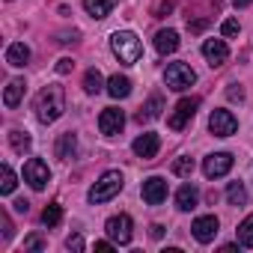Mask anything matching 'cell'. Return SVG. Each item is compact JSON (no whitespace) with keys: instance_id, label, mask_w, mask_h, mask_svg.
Returning a JSON list of instances; mask_svg holds the SVG:
<instances>
[{"instance_id":"11","label":"cell","mask_w":253,"mask_h":253,"mask_svg":"<svg viewBox=\"0 0 253 253\" xmlns=\"http://www.w3.org/2000/svg\"><path fill=\"white\" fill-rule=\"evenodd\" d=\"M134 155L137 158H143V161H152L155 155H158V149H161V137L155 134V131H146V134H140L137 140H134Z\"/></svg>"},{"instance_id":"13","label":"cell","mask_w":253,"mask_h":253,"mask_svg":"<svg viewBox=\"0 0 253 253\" xmlns=\"http://www.w3.org/2000/svg\"><path fill=\"white\" fill-rule=\"evenodd\" d=\"M203 57L209 60V66H223L229 60V48L223 39H206L203 42Z\"/></svg>"},{"instance_id":"1","label":"cell","mask_w":253,"mask_h":253,"mask_svg":"<svg viewBox=\"0 0 253 253\" xmlns=\"http://www.w3.org/2000/svg\"><path fill=\"white\" fill-rule=\"evenodd\" d=\"M33 107H36V119L39 122H45V125L57 122L63 116V110H66V92H63V86L60 84H48L36 95V104Z\"/></svg>"},{"instance_id":"40","label":"cell","mask_w":253,"mask_h":253,"mask_svg":"<svg viewBox=\"0 0 253 253\" xmlns=\"http://www.w3.org/2000/svg\"><path fill=\"white\" fill-rule=\"evenodd\" d=\"M188 27H191L194 33H197V30H203V27H206V21H194V24H188Z\"/></svg>"},{"instance_id":"4","label":"cell","mask_w":253,"mask_h":253,"mask_svg":"<svg viewBox=\"0 0 253 253\" xmlns=\"http://www.w3.org/2000/svg\"><path fill=\"white\" fill-rule=\"evenodd\" d=\"M164 81H167V86H170V89L182 92V89H188V86L197 81V72H194L188 63H170V66H167V72H164Z\"/></svg>"},{"instance_id":"32","label":"cell","mask_w":253,"mask_h":253,"mask_svg":"<svg viewBox=\"0 0 253 253\" xmlns=\"http://www.w3.org/2000/svg\"><path fill=\"white\" fill-rule=\"evenodd\" d=\"M66 247H69V250H78V253H81V250H84V238H81V235L75 232V235H69V238H66Z\"/></svg>"},{"instance_id":"2","label":"cell","mask_w":253,"mask_h":253,"mask_svg":"<svg viewBox=\"0 0 253 253\" xmlns=\"http://www.w3.org/2000/svg\"><path fill=\"white\" fill-rule=\"evenodd\" d=\"M110 48L119 57V63H125V66H134L143 57V45H140V39L131 30H116L110 36Z\"/></svg>"},{"instance_id":"14","label":"cell","mask_w":253,"mask_h":253,"mask_svg":"<svg viewBox=\"0 0 253 253\" xmlns=\"http://www.w3.org/2000/svg\"><path fill=\"white\" fill-rule=\"evenodd\" d=\"M143 200H146L149 206H161V203L167 200V182H164L161 176H149V179L143 182Z\"/></svg>"},{"instance_id":"3","label":"cell","mask_w":253,"mask_h":253,"mask_svg":"<svg viewBox=\"0 0 253 253\" xmlns=\"http://www.w3.org/2000/svg\"><path fill=\"white\" fill-rule=\"evenodd\" d=\"M122 185H125V179H122V173L119 170H107L92 188H89V203H107V200H113L119 191H122Z\"/></svg>"},{"instance_id":"18","label":"cell","mask_w":253,"mask_h":253,"mask_svg":"<svg viewBox=\"0 0 253 253\" xmlns=\"http://www.w3.org/2000/svg\"><path fill=\"white\" fill-rule=\"evenodd\" d=\"M27 60H30V48H27L24 42H12V45L6 48V63H9V66L21 69V66H27Z\"/></svg>"},{"instance_id":"37","label":"cell","mask_w":253,"mask_h":253,"mask_svg":"<svg viewBox=\"0 0 253 253\" xmlns=\"http://www.w3.org/2000/svg\"><path fill=\"white\" fill-rule=\"evenodd\" d=\"M27 209H30V203H27V200H18V203H15V211H21V214H27Z\"/></svg>"},{"instance_id":"28","label":"cell","mask_w":253,"mask_h":253,"mask_svg":"<svg viewBox=\"0 0 253 253\" xmlns=\"http://www.w3.org/2000/svg\"><path fill=\"white\" fill-rule=\"evenodd\" d=\"M63 220V209H60V203H51L45 211H42V223L45 226H57Z\"/></svg>"},{"instance_id":"6","label":"cell","mask_w":253,"mask_h":253,"mask_svg":"<svg viewBox=\"0 0 253 253\" xmlns=\"http://www.w3.org/2000/svg\"><path fill=\"white\" fill-rule=\"evenodd\" d=\"M24 182H27L33 191H42V188L51 182V170H48V164H45L42 158H30V161L24 164Z\"/></svg>"},{"instance_id":"22","label":"cell","mask_w":253,"mask_h":253,"mask_svg":"<svg viewBox=\"0 0 253 253\" xmlns=\"http://www.w3.org/2000/svg\"><path fill=\"white\" fill-rule=\"evenodd\" d=\"M84 89H86L89 95H98V92L104 89V78H101L98 69H89V72L84 75Z\"/></svg>"},{"instance_id":"23","label":"cell","mask_w":253,"mask_h":253,"mask_svg":"<svg viewBox=\"0 0 253 253\" xmlns=\"http://www.w3.org/2000/svg\"><path fill=\"white\" fill-rule=\"evenodd\" d=\"M161 110H164V98H161V95H152V98H149V104L137 113V119H140V122H143V119H158V116H161Z\"/></svg>"},{"instance_id":"21","label":"cell","mask_w":253,"mask_h":253,"mask_svg":"<svg viewBox=\"0 0 253 253\" xmlns=\"http://www.w3.org/2000/svg\"><path fill=\"white\" fill-rule=\"evenodd\" d=\"M107 92H110L113 98H128V95H131V81L125 78V75H113V78L107 81Z\"/></svg>"},{"instance_id":"24","label":"cell","mask_w":253,"mask_h":253,"mask_svg":"<svg viewBox=\"0 0 253 253\" xmlns=\"http://www.w3.org/2000/svg\"><path fill=\"white\" fill-rule=\"evenodd\" d=\"M226 200H229V206H247V188L241 182H229Z\"/></svg>"},{"instance_id":"36","label":"cell","mask_w":253,"mask_h":253,"mask_svg":"<svg viewBox=\"0 0 253 253\" xmlns=\"http://www.w3.org/2000/svg\"><path fill=\"white\" fill-rule=\"evenodd\" d=\"M0 220H3V238L9 241V238H12V220H9V214H3Z\"/></svg>"},{"instance_id":"17","label":"cell","mask_w":253,"mask_h":253,"mask_svg":"<svg viewBox=\"0 0 253 253\" xmlns=\"http://www.w3.org/2000/svg\"><path fill=\"white\" fill-rule=\"evenodd\" d=\"M54 152H57V158H63V161H72V158L78 155V137H75L72 131L60 134V140H57Z\"/></svg>"},{"instance_id":"27","label":"cell","mask_w":253,"mask_h":253,"mask_svg":"<svg viewBox=\"0 0 253 253\" xmlns=\"http://www.w3.org/2000/svg\"><path fill=\"white\" fill-rule=\"evenodd\" d=\"M9 143H12V149H15L18 155H24L33 140H30V134H24V131H9Z\"/></svg>"},{"instance_id":"8","label":"cell","mask_w":253,"mask_h":253,"mask_svg":"<svg viewBox=\"0 0 253 253\" xmlns=\"http://www.w3.org/2000/svg\"><path fill=\"white\" fill-rule=\"evenodd\" d=\"M209 128L214 137H229L238 131V119L232 116V110H211L209 116Z\"/></svg>"},{"instance_id":"15","label":"cell","mask_w":253,"mask_h":253,"mask_svg":"<svg viewBox=\"0 0 253 253\" xmlns=\"http://www.w3.org/2000/svg\"><path fill=\"white\" fill-rule=\"evenodd\" d=\"M155 51L158 54H176L179 51V33L176 30H158L155 33Z\"/></svg>"},{"instance_id":"20","label":"cell","mask_w":253,"mask_h":253,"mask_svg":"<svg viewBox=\"0 0 253 253\" xmlns=\"http://www.w3.org/2000/svg\"><path fill=\"white\" fill-rule=\"evenodd\" d=\"M24 89H27V84H24L21 78L9 81V86H6V92H3V104H6V107H18L21 98H24Z\"/></svg>"},{"instance_id":"38","label":"cell","mask_w":253,"mask_h":253,"mask_svg":"<svg viewBox=\"0 0 253 253\" xmlns=\"http://www.w3.org/2000/svg\"><path fill=\"white\" fill-rule=\"evenodd\" d=\"M110 247H113V244H110V241H95V250H101V253H107V250H110Z\"/></svg>"},{"instance_id":"33","label":"cell","mask_w":253,"mask_h":253,"mask_svg":"<svg viewBox=\"0 0 253 253\" xmlns=\"http://www.w3.org/2000/svg\"><path fill=\"white\" fill-rule=\"evenodd\" d=\"M72 66H75V63H72L69 57H63V60H57V75H69V72H72Z\"/></svg>"},{"instance_id":"39","label":"cell","mask_w":253,"mask_h":253,"mask_svg":"<svg viewBox=\"0 0 253 253\" xmlns=\"http://www.w3.org/2000/svg\"><path fill=\"white\" fill-rule=\"evenodd\" d=\"M161 235H164V226H161V223H155V226H152V238H161Z\"/></svg>"},{"instance_id":"5","label":"cell","mask_w":253,"mask_h":253,"mask_svg":"<svg viewBox=\"0 0 253 253\" xmlns=\"http://www.w3.org/2000/svg\"><path fill=\"white\" fill-rule=\"evenodd\" d=\"M104 232H107V238L116 241V244H128L131 235H134V223H131L128 214H113V217L104 223Z\"/></svg>"},{"instance_id":"12","label":"cell","mask_w":253,"mask_h":253,"mask_svg":"<svg viewBox=\"0 0 253 253\" xmlns=\"http://www.w3.org/2000/svg\"><path fill=\"white\" fill-rule=\"evenodd\" d=\"M194 238L200 241V244H209V241H214V235H217V229H220V223H217V217L214 214H203V217H197L194 220Z\"/></svg>"},{"instance_id":"26","label":"cell","mask_w":253,"mask_h":253,"mask_svg":"<svg viewBox=\"0 0 253 253\" xmlns=\"http://www.w3.org/2000/svg\"><path fill=\"white\" fill-rule=\"evenodd\" d=\"M238 244L241 247H253V214H247L238 226Z\"/></svg>"},{"instance_id":"35","label":"cell","mask_w":253,"mask_h":253,"mask_svg":"<svg viewBox=\"0 0 253 253\" xmlns=\"http://www.w3.org/2000/svg\"><path fill=\"white\" fill-rule=\"evenodd\" d=\"M170 9H173V0H161V3H158V9H155V15H158V18H164Z\"/></svg>"},{"instance_id":"7","label":"cell","mask_w":253,"mask_h":253,"mask_svg":"<svg viewBox=\"0 0 253 253\" xmlns=\"http://www.w3.org/2000/svg\"><path fill=\"white\" fill-rule=\"evenodd\" d=\"M197 110H200V98H197V95H191V98H182V101L176 104L173 116L167 119V122H170V128H173V131H182L185 125L194 119V113H197Z\"/></svg>"},{"instance_id":"19","label":"cell","mask_w":253,"mask_h":253,"mask_svg":"<svg viewBox=\"0 0 253 253\" xmlns=\"http://www.w3.org/2000/svg\"><path fill=\"white\" fill-rule=\"evenodd\" d=\"M113 6H116V0H84V9H86V15H92V18H107L110 12H113Z\"/></svg>"},{"instance_id":"34","label":"cell","mask_w":253,"mask_h":253,"mask_svg":"<svg viewBox=\"0 0 253 253\" xmlns=\"http://www.w3.org/2000/svg\"><path fill=\"white\" fill-rule=\"evenodd\" d=\"M226 95H229V98H232V101H241V98H244V89H241V86H238V84H232V86H229V89H226Z\"/></svg>"},{"instance_id":"10","label":"cell","mask_w":253,"mask_h":253,"mask_svg":"<svg viewBox=\"0 0 253 253\" xmlns=\"http://www.w3.org/2000/svg\"><path fill=\"white\" fill-rule=\"evenodd\" d=\"M232 170V155L229 152H214V155H209L206 161H203V173L209 176V179H220V176H226Z\"/></svg>"},{"instance_id":"30","label":"cell","mask_w":253,"mask_h":253,"mask_svg":"<svg viewBox=\"0 0 253 253\" xmlns=\"http://www.w3.org/2000/svg\"><path fill=\"white\" fill-rule=\"evenodd\" d=\"M220 33H223L226 39H232V36H238V33H241V24H238L235 18H226V21L220 24Z\"/></svg>"},{"instance_id":"9","label":"cell","mask_w":253,"mask_h":253,"mask_svg":"<svg viewBox=\"0 0 253 253\" xmlns=\"http://www.w3.org/2000/svg\"><path fill=\"white\" fill-rule=\"evenodd\" d=\"M98 128H101L104 137H116L125 128V113L119 107H104L101 116H98Z\"/></svg>"},{"instance_id":"29","label":"cell","mask_w":253,"mask_h":253,"mask_svg":"<svg viewBox=\"0 0 253 253\" xmlns=\"http://www.w3.org/2000/svg\"><path fill=\"white\" fill-rule=\"evenodd\" d=\"M173 173L176 176H191L194 173V158H176L173 161Z\"/></svg>"},{"instance_id":"25","label":"cell","mask_w":253,"mask_h":253,"mask_svg":"<svg viewBox=\"0 0 253 253\" xmlns=\"http://www.w3.org/2000/svg\"><path fill=\"white\" fill-rule=\"evenodd\" d=\"M15 185H18V179H15V173H12V167L9 164H3L0 167V194H12L15 191Z\"/></svg>"},{"instance_id":"16","label":"cell","mask_w":253,"mask_h":253,"mask_svg":"<svg viewBox=\"0 0 253 253\" xmlns=\"http://www.w3.org/2000/svg\"><path fill=\"white\" fill-rule=\"evenodd\" d=\"M197 203H200V191L194 185H182L176 191V209L179 211H191V209H197Z\"/></svg>"},{"instance_id":"31","label":"cell","mask_w":253,"mask_h":253,"mask_svg":"<svg viewBox=\"0 0 253 253\" xmlns=\"http://www.w3.org/2000/svg\"><path fill=\"white\" fill-rule=\"evenodd\" d=\"M48 244H45V238L42 235H27L24 238V250H45Z\"/></svg>"},{"instance_id":"41","label":"cell","mask_w":253,"mask_h":253,"mask_svg":"<svg viewBox=\"0 0 253 253\" xmlns=\"http://www.w3.org/2000/svg\"><path fill=\"white\" fill-rule=\"evenodd\" d=\"M232 3H235V6L241 9V6H250V3H253V0H232Z\"/></svg>"}]
</instances>
